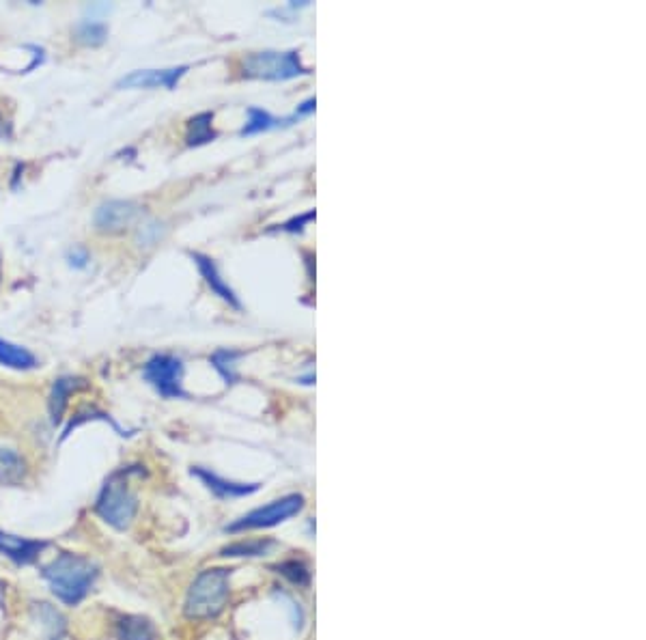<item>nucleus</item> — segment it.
Here are the masks:
<instances>
[{"mask_svg": "<svg viewBox=\"0 0 646 640\" xmlns=\"http://www.w3.org/2000/svg\"><path fill=\"white\" fill-rule=\"evenodd\" d=\"M244 354L242 352H235V350H218L209 358V363L218 371L220 378L224 380V384H235L237 378V360H240Z\"/></svg>", "mask_w": 646, "mask_h": 640, "instance_id": "412c9836", "label": "nucleus"}, {"mask_svg": "<svg viewBox=\"0 0 646 640\" xmlns=\"http://www.w3.org/2000/svg\"><path fill=\"white\" fill-rule=\"evenodd\" d=\"M140 214H143V210H140V205L134 201H123V199L106 201L95 210L93 225L100 233L117 235V233H123L125 229L134 227V222L140 218Z\"/></svg>", "mask_w": 646, "mask_h": 640, "instance_id": "0eeeda50", "label": "nucleus"}, {"mask_svg": "<svg viewBox=\"0 0 646 640\" xmlns=\"http://www.w3.org/2000/svg\"><path fill=\"white\" fill-rule=\"evenodd\" d=\"M190 257L196 263V268H199L201 276L205 278V283L209 285V289H212L220 300H224L229 306H233L235 311H242V302H240V298H237L235 291L231 289V285L222 278V274L218 270V263L212 257L203 255V253H190Z\"/></svg>", "mask_w": 646, "mask_h": 640, "instance_id": "f8f14e48", "label": "nucleus"}, {"mask_svg": "<svg viewBox=\"0 0 646 640\" xmlns=\"http://www.w3.org/2000/svg\"><path fill=\"white\" fill-rule=\"evenodd\" d=\"M190 472H192V477L199 479L209 492L222 500L224 498H246V496H252L255 492H259V488H261L259 483H242V481L224 479L209 468H201V466H194Z\"/></svg>", "mask_w": 646, "mask_h": 640, "instance_id": "9b49d317", "label": "nucleus"}, {"mask_svg": "<svg viewBox=\"0 0 646 640\" xmlns=\"http://www.w3.org/2000/svg\"><path fill=\"white\" fill-rule=\"evenodd\" d=\"M304 509V496L302 494H289L272 503L248 511L246 516L235 520L227 526V533H244V531H259V528H274L291 518H296Z\"/></svg>", "mask_w": 646, "mask_h": 640, "instance_id": "423d86ee", "label": "nucleus"}, {"mask_svg": "<svg viewBox=\"0 0 646 640\" xmlns=\"http://www.w3.org/2000/svg\"><path fill=\"white\" fill-rule=\"evenodd\" d=\"M315 210H311V212H306V214H300V216H296V218H291V220H287V222H283V225H278L276 229H272V231H283V233H302L304 231V227L308 225V222H311V220H315Z\"/></svg>", "mask_w": 646, "mask_h": 640, "instance_id": "393cba45", "label": "nucleus"}, {"mask_svg": "<svg viewBox=\"0 0 646 640\" xmlns=\"http://www.w3.org/2000/svg\"><path fill=\"white\" fill-rule=\"evenodd\" d=\"M87 388H91V382L87 378H78V375H61V378L54 380L50 397H48L50 423L54 427L61 425L69 397L80 393V391H87Z\"/></svg>", "mask_w": 646, "mask_h": 640, "instance_id": "9d476101", "label": "nucleus"}, {"mask_svg": "<svg viewBox=\"0 0 646 640\" xmlns=\"http://www.w3.org/2000/svg\"><path fill=\"white\" fill-rule=\"evenodd\" d=\"M48 548H50V541L46 539H31V537H20L7 531H0V554L18 567L37 563L41 559V554H44Z\"/></svg>", "mask_w": 646, "mask_h": 640, "instance_id": "1a4fd4ad", "label": "nucleus"}, {"mask_svg": "<svg viewBox=\"0 0 646 640\" xmlns=\"http://www.w3.org/2000/svg\"><path fill=\"white\" fill-rule=\"evenodd\" d=\"M76 41H80L82 46H102L104 41L108 39V26L104 22H97V20H82L76 26Z\"/></svg>", "mask_w": 646, "mask_h": 640, "instance_id": "4be33fe9", "label": "nucleus"}, {"mask_svg": "<svg viewBox=\"0 0 646 640\" xmlns=\"http://www.w3.org/2000/svg\"><path fill=\"white\" fill-rule=\"evenodd\" d=\"M0 365L13 371H33L39 367V360L26 347L0 339Z\"/></svg>", "mask_w": 646, "mask_h": 640, "instance_id": "dca6fc26", "label": "nucleus"}, {"mask_svg": "<svg viewBox=\"0 0 646 640\" xmlns=\"http://www.w3.org/2000/svg\"><path fill=\"white\" fill-rule=\"evenodd\" d=\"M89 261H91V255H89V250L87 248H82V246H76L72 248L67 253V263H69V268H74V270H84L89 266Z\"/></svg>", "mask_w": 646, "mask_h": 640, "instance_id": "a878e982", "label": "nucleus"}, {"mask_svg": "<svg viewBox=\"0 0 646 640\" xmlns=\"http://www.w3.org/2000/svg\"><path fill=\"white\" fill-rule=\"evenodd\" d=\"M162 235V227L158 222H145V225L138 227V235H136V242L140 246H151L160 240Z\"/></svg>", "mask_w": 646, "mask_h": 640, "instance_id": "b1692460", "label": "nucleus"}, {"mask_svg": "<svg viewBox=\"0 0 646 640\" xmlns=\"http://www.w3.org/2000/svg\"><path fill=\"white\" fill-rule=\"evenodd\" d=\"M143 475V466H121L110 472L93 503L95 516L119 533L130 531L138 516V494L132 483Z\"/></svg>", "mask_w": 646, "mask_h": 640, "instance_id": "f03ea898", "label": "nucleus"}, {"mask_svg": "<svg viewBox=\"0 0 646 640\" xmlns=\"http://www.w3.org/2000/svg\"><path fill=\"white\" fill-rule=\"evenodd\" d=\"M112 636L117 640H160L156 623L143 615H119L112 621Z\"/></svg>", "mask_w": 646, "mask_h": 640, "instance_id": "ddd939ff", "label": "nucleus"}, {"mask_svg": "<svg viewBox=\"0 0 646 640\" xmlns=\"http://www.w3.org/2000/svg\"><path fill=\"white\" fill-rule=\"evenodd\" d=\"M242 76L252 80L287 82L302 76H311V69L302 63L298 50H263L250 52L242 61Z\"/></svg>", "mask_w": 646, "mask_h": 640, "instance_id": "20e7f679", "label": "nucleus"}, {"mask_svg": "<svg viewBox=\"0 0 646 640\" xmlns=\"http://www.w3.org/2000/svg\"><path fill=\"white\" fill-rule=\"evenodd\" d=\"M214 113L212 110H205V113H199L188 119L186 125V145L188 147H201L212 143L218 138V132L214 130Z\"/></svg>", "mask_w": 646, "mask_h": 640, "instance_id": "f3484780", "label": "nucleus"}, {"mask_svg": "<svg viewBox=\"0 0 646 640\" xmlns=\"http://www.w3.org/2000/svg\"><path fill=\"white\" fill-rule=\"evenodd\" d=\"M188 65H179V67H168V69H136V72H130L128 76L119 78L117 87L119 89H168L173 91L177 89L179 80L188 74Z\"/></svg>", "mask_w": 646, "mask_h": 640, "instance_id": "6e6552de", "label": "nucleus"}, {"mask_svg": "<svg viewBox=\"0 0 646 640\" xmlns=\"http://www.w3.org/2000/svg\"><path fill=\"white\" fill-rule=\"evenodd\" d=\"M184 360L173 354H153L143 367V380L164 399H188Z\"/></svg>", "mask_w": 646, "mask_h": 640, "instance_id": "39448f33", "label": "nucleus"}, {"mask_svg": "<svg viewBox=\"0 0 646 640\" xmlns=\"http://www.w3.org/2000/svg\"><path fill=\"white\" fill-rule=\"evenodd\" d=\"M26 477L24 457L7 447H0V481L3 483H20Z\"/></svg>", "mask_w": 646, "mask_h": 640, "instance_id": "aec40b11", "label": "nucleus"}, {"mask_svg": "<svg viewBox=\"0 0 646 640\" xmlns=\"http://www.w3.org/2000/svg\"><path fill=\"white\" fill-rule=\"evenodd\" d=\"M39 576L48 584L50 593L65 606H80L100 578V565L91 556L63 550L52 561L41 565Z\"/></svg>", "mask_w": 646, "mask_h": 640, "instance_id": "f257e3e1", "label": "nucleus"}, {"mask_svg": "<svg viewBox=\"0 0 646 640\" xmlns=\"http://www.w3.org/2000/svg\"><path fill=\"white\" fill-rule=\"evenodd\" d=\"M33 619L41 623V630L46 632L48 640H63L67 632V619L63 617V612L48 604V602H33L31 604Z\"/></svg>", "mask_w": 646, "mask_h": 640, "instance_id": "2eb2a0df", "label": "nucleus"}, {"mask_svg": "<svg viewBox=\"0 0 646 640\" xmlns=\"http://www.w3.org/2000/svg\"><path fill=\"white\" fill-rule=\"evenodd\" d=\"M276 569H278V574H283L285 578H289L291 582H296V584L311 582V572H308V567L302 561H285V563H280Z\"/></svg>", "mask_w": 646, "mask_h": 640, "instance_id": "5701e85b", "label": "nucleus"}, {"mask_svg": "<svg viewBox=\"0 0 646 640\" xmlns=\"http://www.w3.org/2000/svg\"><path fill=\"white\" fill-rule=\"evenodd\" d=\"M274 546V539H242L224 546L220 556H227V559H255V556L268 554Z\"/></svg>", "mask_w": 646, "mask_h": 640, "instance_id": "a211bd4d", "label": "nucleus"}, {"mask_svg": "<svg viewBox=\"0 0 646 640\" xmlns=\"http://www.w3.org/2000/svg\"><path fill=\"white\" fill-rule=\"evenodd\" d=\"M231 569L209 567L196 576L186 593L184 615L192 621L216 619L227 608L231 595Z\"/></svg>", "mask_w": 646, "mask_h": 640, "instance_id": "7ed1b4c3", "label": "nucleus"}, {"mask_svg": "<svg viewBox=\"0 0 646 640\" xmlns=\"http://www.w3.org/2000/svg\"><path fill=\"white\" fill-rule=\"evenodd\" d=\"M9 134H11L9 123H7V119L3 117V113H0V141H3V138H9Z\"/></svg>", "mask_w": 646, "mask_h": 640, "instance_id": "bb28decb", "label": "nucleus"}, {"mask_svg": "<svg viewBox=\"0 0 646 640\" xmlns=\"http://www.w3.org/2000/svg\"><path fill=\"white\" fill-rule=\"evenodd\" d=\"M246 123L244 128L240 130V136H255V134H263V132H270V130H278V128H289V125L298 123L300 117L293 113L289 117H274L272 113L257 106H250L246 110Z\"/></svg>", "mask_w": 646, "mask_h": 640, "instance_id": "4468645a", "label": "nucleus"}, {"mask_svg": "<svg viewBox=\"0 0 646 640\" xmlns=\"http://www.w3.org/2000/svg\"><path fill=\"white\" fill-rule=\"evenodd\" d=\"M93 421H102V423H108L112 429H115L117 431V434L119 436H132L130 434V431H125V429H121L119 427V423L115 421V419H112V416L110 414H106V412H102V410H97V408H82V410H78L74 416H72V419H69V423L65 425V429H63V436H61V442L63 440H67L69 436H72V431L74 429H78V427H82L84 423H93Z\"/></svg>", "mask_w": 646, "mask_h": 640, "instance_id": "6ab92c4d", "label": "nucleus"}]
</instances>
